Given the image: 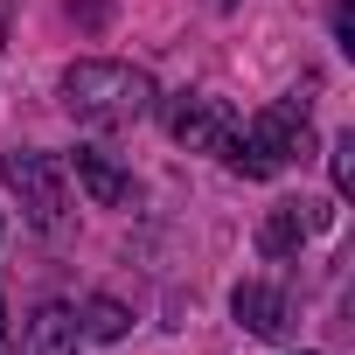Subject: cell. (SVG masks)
Listing matches in <instances>:
<instances>
[{"label":"cell","instance_id":"obj_4","mask_svg":"<svg viewBox=\"0 0 355 355\" xmlns=\"http://www.w3.org/2000/svg\"><path fill=\"white\" fill-rule=\"evenodd\" d=\"M167 132H174V146H189V153H230L237 112H230L223 98L189 91V98H174V105H167Z\"/></svg>","mask_w":355,"mask_h":355},{"label":"cell","instance_id":"obj_1","mask_svg":"<svg viewBox=\"0 0 355 355\" xmlns=\"http://www.w3.org/2000/svg\"><path fill=\"white\" fill-rule=\"evenodd\" d=\"M153 77L132 70V63H105V56H84L63 70V112L91 132H119V125H139L153 112Z\"/></svg>","mask_w":355,"mask_h":355},{"label":"cell","instance_id":"obj_3","mask_svg":"<svg viewBox=\"0 0 355 355\" xmlns=\"http://www.w3.org/2000/svg\"><path fill=\"white\" fill-rule=\"evenodd\" d=\"M0 174H8V189L21 196V216H28L35 230H63V216H70V189H63V160H56V153L15 146L8 160H0Z\"/></svg>","mask_w":355,"mask_h":355},{"label":"cell","instance_id":"obj_10","mask_svg":"<svg viewBox=\"0 0 355 355\" xmlns=\"http://www.w3.org/2000/svg\"><path fill=\"white\" fill-rule=\"evenodd\" d=\"M334 196H355V132L334 139Z\"/></svg>","mask_w":355,"mask_h":355},{"label":"cell","instance_id":"obj_2","mask_svg":"<svg viewBox=\"0 0 355 355\" xmlns=\"http://www.w3.org/2000/svg\"><path fill=\"white\" fill-rule=\"evenodd\" d=\"M223 160L244 174V182H272V174H286L293 160H313V119H306V105L300 98L265 105L251 125L230 132V153Z\"/></svg>","mask_w":355,"mask_h":355},{"label":"cell","instance_id":"obj_9","mask_svg":"<svg viewBox=\"0 0 355 355\" xmlns=\"http://www.w3.org/2000/svg\"><path fill=\"white\" fill-rule=\"evenodd\" d=\"M77 327H84V334H98V341H119V334L132 327V313H125L119 300H105V293H98V300H84V313H77Z\"/></svg>","mask_w":355,"mask_h":355},{"label":"cell","instance_id":"obj_6","mask_svg":"<svg viewBox=\"0 0 355 355\" xmlns=\"http://www.w3.org/2000/svg\"><path fill=\"white\" fill-rule=\"evenodd\" d=\"M230 313H237V327H251L258 341H279V334L293 327L286 293H279V286H265V279H244V286L230 293Z\"/></svg>","mask_w":355,"mask_h":355},{"label":"cell","instance_id":"obj_11","mask_svg":"<svg viewBox=\"0 0 355 355\" xmlns=\"http://www.w3.org/2000/svg\"><path fill=\"white\" fill-rule=\"evenodd\" d=\"M334 35H341V49H355V8H348V0L334 8Z\"/></svg>","mask_w":355,"mask_h":355},{"label":"cell","instance_id":"obj_7","mask_svg":"<svg viewBox=\"0 0 355 355\" xmlns=\"http://www.w3.org/2000/svg\"><path fill=\"white\" fill-rule=\"evenodd\" d=\"M70 167H77V182H84V196H91L98 209H125V202H132V174H125L119 160H105L98 146H77Z\"/></svg>","mask_w":355,"mask_h":355},{"label":"cell","instance_id":"obj_8","mask_svg":"<svg viewBox=\"0 0 355 355\" xmlns=\"http://www.w3.org/2000/svg\"><path fill=\"white\" fill-rule=\"evenodd\" d=\"M77 341H84V327H77V306L49 300V306L28 320V341H21V355H77Z\"/></svg>","mask_w":355,"mask_h":355},{"label":"cell","instance_id":"obj_13","mask_svg":"<svg viewBox=\"0 0 355 355\" xmlns=\"http://www.w3.org/2000/svg\"><path fill=\"white\" fill-rule=\"evenodd\" d=\"M0 355H8V306H0Z\"/></svg>","mask_w":355,"mask_h":355},{"label":"cell","instance_id":"obj_12","mask_svg":"<svg viewBox=\"0 0 355 355\" xmlns=\"http://www.w3.org/2000/svg\"><path fill=\"white\" fill-rule=\"evenodd\" d=\"M8 28H15V0H0V42H8Z\"/></svg>","mask_w":355,"mask_h":355},{"label":"cell","instance_id":"obj_5","mask_svg":"<svg viewBox=\"0 0 355 355\" xmlns=\"http://www.w3.org/2000/svg\"><path fill=\"white\" fill-rule=\"evenodd\" d=\"M320 223H327V209H320V202H272V209H265V223H258V251H265V258H293Z\"/></svg>","mask_w":355,"mask_h":355}]
</instances>
